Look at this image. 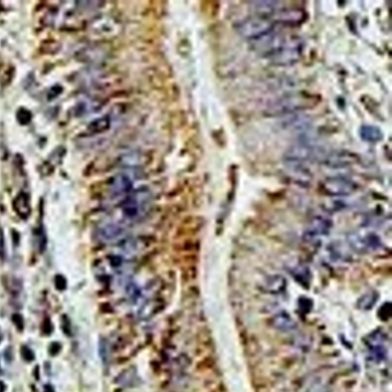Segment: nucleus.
Listing matches in <instances>:
<instances>
[{"instance_id": "7", "label": "nucleus", "mask_w": 392, "mask_h": 392, "mask_svg": "<svg viewBox=\"0 0 392 392\" xmlns=\"http://www.w3.org/2000/svg\"><path fill=\"white\" fill-rule=\"evenodd\" d=\"M349 246L359 253L375 251L382 245L380 238L377 234L370 231H353L348 236Z\"/></svg>"}, {"instance_id": "5", "label": "nucleus", "mask_w": 392, "mask_h": 392, "mask_svg": "<svg viewBox=\"0 0 392 392\" xmlns=\"http://www.w3.org/2000/svg\"><path fill=\"white\" fill-rule=\"evenodd\" d=\"M323 153L312 145L299 143L291 146L284 155V158L289 165H301L306 162L320 160Z\"/></svg>"}, {"instance_id": "8", "label": "nucleus", "mask_w": 392, "mask_h": 392, "mask_svg": "<svg viewBox=\"0 0 392 392\" xmlns=\"http://www.w3.org/2000/svg\"><path fill=\"white\" fill-rule=\"evenodd\" d=\"M321 162L328 167L333 169L346 168L357 163L359 158L356 154L346 150H336L322 155Z\"/></svg>"}, {"instance_id": "1", "label": "nucleus", "mask_w": 392, "mask_h": 392, "mask_svg": "<svg viewBox=\"0 0 392 392\" xmlns=\"http://www.w3.org/2000/svg\"><path fill=\"white\" fill-rule=\"evenodd\" d=\"M304 43L302 38L296 35L287 36L286 40L276 53L268 58L271 64L276 66H290L300 59L303 52Z\"/></svg>"}, {"instance_id": "17", "label": "nucleus", "mask_w": 392, "mask_h": 392, "mask_svg": "<svg viewBox=\"0 0 392 392\" xmlns=\"http://www.w3.org/2000/svg\"><path fill=\"white\" fill-rule=\"evenodd\" d=\"M294 278L299 281V284H309L310 281V272L306 267L302 265H298L293 271Z\"/></svg>"}, {"instance_id": "9", "label": "nucleus", "mask_w": 392, "mask_h": 392, "mask_svg": "<svg viewBox=\"0 0 392 392\" xmlns=\"http://www.w3.org/2000/svg\"><path fill=\"white\" fill-rule=\"evenodd\" d=\"M271 20L275 23L286 26H298L306 19V14L300 8H282L274 14Z\"/></svg>"}, {"instance_id": "6", "label": "nucleus", "mask_w": 392, "mask_h": 392, "mask_svg": "<svg viewBox=\"0 0 392 392\" xmlns=\"http://www.w3.org/2000/svg\"><path fill=\"white\" fill-rule=\"evenodd\" d=\"M357 189V184L345 176L330 177L322 185V191L332 197H346L354 193Z\"/></svg>"}, {"instance_id": "2", "label": "nucleus", "mask_w": 392, "mask_h": 392, "mask_svg": "<svg viewBox=\"0 0 392 392\" xmlns=\"http://www.w3.org/2000/svg\"><path fill=\"white\" fill-rule=\"evenodd\" d=\"M312 97L307 95L300 94L286 95L271 103L268 112L271 115L292 114L312 106Z\"/></svg>"}, {"instance_id": "11", "label": "nucleus", "mask_w": 392, "mask_h": 392, "mask_svg": "<svg viewBox=\"0 0 392 392\" xmlns=\"http://www.w3.org/2000/svg\"><path fill=\"white\" fill-rule=\"evenodd\" d=\"M281 5L279 1H255L251 2V8L256 15L270 18L282 8Z\"/></svg>"}, {"instance_id": "12", "label": "nucleus", "mask_w": 392, "mask_h": 392, "mask_svg": "<svg viewBox=\"0 0 392 392\" xmlns=\"http://www.w3.org/2000/svg\"><path fill=\"white\" fill-rule=\"evenodd\" d=\"M288 281L286 278L280 274H274L268 277L263 284L264 292L270 294H281L286 291Z\"/></svg>"}, {"instance_id": "3", "label": "nucleus", "mask_w": 392, "mask_h": 392, "mask_svg": "<svg viewBox=\"0 0 392 392\" xmlns=\"http://www.w3.org/2000/svg\"><path fill=\"white\" fill-rule=\"evenodd\" d=\"M274 28L275 23L271 20V18L270 19L269 18L258 15L245 18L238 25V31L240 35L250 42L272 32Z\"/></svg>"}, {"instance_id": "15", "label": "nucleus", "mask_w": 392, "mask_h": 392, "mask_svg": "<svg viewBox=\"0 0 392 392\" xmlns=\"http://www.w3.org/2000/svg\"><path fill=\"white\" fill-rule=\"evenodd\" d=\"M379 294L377 291H370L365 293L357 302V306L361 309H372L379 299Z\"/></svg>"}, {"instance_id": "18", "label": "nucleus", "mask_w": 392, "mask_h": 392, "mask_svg": "<svg viewBox=\"0 0 392 392\" xmlns=\"http://www.w3.org/2000/svg\"><path fill=\"white\" fill-rule=\"evenodd\" d=\"M346 207H347V204L340 199L326 201L323 204L324 210L329 211V212H337V211L344 210Z\"/></svg>"}, {"instance_id": "10", "label": "nucleus", "mask_w": 392, "mask_h": 392, "mask_svg": "<svg viewBox=\"0 0 392 392\" xmlns=\"http://www.w3.org/2000/svg\"><path fill=\"white\" fill-rule=\"evenodd\" d=\"M332 228V221L327 217H314L311 219L305 231L304 238L306 240L316 239L319 237L326 236Z\"/></svg>"}, {"instance_id": "16", "label": "nucleus", "mask_w": 392, "mask_h": 392, "mask_svg": "<svg viewBox=\"0 0 392 392\" xmlns=\"http://www.w3.org/2000/svg\"><path fill=\"white\" fill-rule=\"evenodd\" d=\"M288 128L292 129V130H302L303 127H307L309 126V120L306 119V117L302 116H298V115H294V116H291L289 119L284 121ZM290 129V130H291Z\"/></svg>"}, {"instance_id": "4", "label": "nucleus", "mask_w": 392, "mask_h": 392, "mask_svg": "<svg viewBox=\"0 0 392 392\" xmlns=\"http://www.w3.org/2000/svg\"><path fill=\"white\" fill-rule=\"evenodd\" d=\"M286 38L287 35L274 30L261 38L251 41V48L258 55L269 58L279 50Z\"/></svg>"}, {"instance_id": "14", "label": "nucleus", "mask_w": 392, "mask_h": 392, "mask_svg": "<svg viewBox=\"0 0 392 392\" xmlns=\"http://www.w3.org/2000/svg\"><path fill=\"white\" fill-rule=\"evenodd\" d=\"M361 137L369 143H376L382 139V133L378 127L365 125L361 127Z\"/></svg>"}, {"instance_id": "13", "label": "nucleus", "mask_w": 392, "mask_h": 392, "mask_svg": "<svg viewBox=\"0 0 392 392\" xmlns=\"http://www.w3.org/2000/svg\"><path fill=\"white\" fill-rule=\"evenodd\" d=\"M273 325L282 331H290L296 327V322L291 315L284 311L277 313L272 319Z\"/></svg>"}]
</instances>
